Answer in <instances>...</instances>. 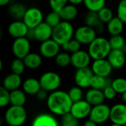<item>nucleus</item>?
<instances>
[{"mask_svg": "<svg viewBox=\"0 0 126 126\" xmlns=\"http://www.w3.org/2000/svg\"><path fill=\"white\" fill-rule=\"evenodd\" d=\"M10 0H0V5L1 6H6L10 3Z\"/></svg>", "mask_w": 126, "mask_h": 126, "instance_id": "nucleus-48", "label": "nucleus"}, {"mask_svg": "<svg viewBox=\"0 0 126 126\" xmlns=\"http://www.w3.org/2000/svg\"><path fill=\"white\" fill-rule=\"evenodd\" d=\"M111 86L117 94H123L126 92V78H117L111 81Z\"/></svg>", "mask_w": 126, "mask_h": 126, "instance_id": "nucleus-33", "label": "nucleus"}, {"mask_svg": "<svg viewBox=\"0 0 126 126\" xmlns=\"http://www.w3.org/2000/svg\"><path fill=\"white\" fill-rule=\"evenodd\" d=\"M85 24L94 28L95 30H103V22L100 20L97 12L89 11L84 18Z\"/></svg>", "mask_w": 126, "mask_h": 126, "instance_id": "nucleus-25", "label": "nucleus"}, {"mask_svg": "<svg viewBox=\"0 0 126 126\" xmlns=\"http://www.w3.org/2000/svg\"><path fill=\"white\" fill-rule=\"evenodd\" d=\"M122 100H123V103H125L126 104V92L122 94Z\"/></svg>", "mask_w": 126, "mask_h": 126, "instance_id": "nucleus-49", "label": "nucleus"}, {"mask_svg": "<svg viewBox=\"0 0 126 126\" xmlns=\"http://www.w3.org/2000/svg\"><path fill=\"white\" fill-rule=\"evenodd\" d=\"M30 42L27 37L15 38L12 44V52L16 58L24 59L30 52Z\"/></svg>", "mask_w": 126, "mask_h": 126, "instance_id": "nucleus-8", "label": "nucleus"}, {"mask_svg": "<svg viewBox=\"0 0 126 126\" xmlns=\"http://www.w3.org/2000/svg\"><path fill=\"white\" fill-rule=\"evenodd\" d=\"M111 108L105 103L93 106L89 116V119L92 120L97 125L103 124L110 119Z\"/></svg>", "mask_w": 126, "mask_h": 126, "instance_id": "nucleus-6", "label": "nucleus"}, {"mask_svg": "<svg viewBox=\"0 0 126 126\" xmlns=\"http://www.w3.org/2000/svg\"><path fill=\"white\" fill-rule=\"evenodd\" d=\"M27 9L25 6L19 2L13 4L9 7V15L10 17L14 18L15 20H21L23 19V17L25 14Z\"/></svg>", "mask_w": 126, "mask_h": 126, "instance_id": "nucleus-27", "label": "nucleus"}, {"mask_svg": "<svg viewBox=\"0 0 126 126\" xmlns=\"http://www.w3.org/2000/svg\"><path fill=\"white\" fill-rule=\"evenodd\" d=\"M48 92L47 90L44 89H41L38 93L36 94V97L39 100H47L49 94H48Z\"/></svg>", "mask_w": 126, "mask_h": 126, "instance_id": "nucleus-44", "label": "nucleus"}, {"mask_svg": "<svg viewBox=\"0 0 126 126\" xmlns=\"http://www.w3.org/2000/svg\"><path fill=\"white\" fill-rule=\"evenodd\" d=\"M58 125L55 118L47 114L38 115L32 122L33 126H57Z\"/></svg>", "mask_w": 126, "mask_h": 126, "instance_id": "nucleus-26", "label": "nucleus"}, {"mask_svg": "<svg viewBox=\"0 0 126 126\" xmlns=\"http://www.w3.org/2000/svg\"><path fill=\"white\" fill-rule=\"evenodd\" d=\"M74 35V27L70 21L62 20L56 27L53 28L52 38L62 46L63 44L71 40Z\"/></svg>", "mask_w": 126, "mask_h": 126, "instance_id": "nucleus-3", "label": "nucleus"}, {"mask_svg": "<svg viewBox=\"0 0 126 126\" xmlns=\"http://www.w3.org/2000/svg\"><path fill=\"white\" fill-rule=\"evenodd\" d=\"M21 78L20 75L16 73H10L7 75L2 81V86L7 89L8 91L11 92L15 89H17L21 85Z\"/></svg>", "mask_w": 126, "mask_h": 126, "instance_id": "nucleus-19", "label": "nucleus"}, {"mask_svg": "<svg viewBox=\"0 0 126 126\" xmlns=\"http://www.w3.org/2000/svg\"><path fill=\"white\" fill-rule=\"evenodd\" d=\"M103 94H104V96L106 97V100H114L117 95V92L114 89V88L111 86V84L106 86L103 90Z\"/></svg>", "mask_w": 126, "mask_h": 126, "instance_id": "nucleus-43", "label": "nucleus"}, {"mask_svg": "<svg viewBox=\"0 0 126 126\" xmlns=\"http://www.w3.org/2000/svg\"><path fill=\"white\" fill-rule=\"evenodd\" d=\"M22 20L29 28H35L43 22L44 15L39 8L32 7L27 9Z\"/></svg>", "mask_w": 126, "mask_h": 126, "instance_id": "nucleus-11", "label": "nucleus"}, {"mask_svg": "<svg viewBox=\"0 0 126 126\" xmlns=\"http://www.w3.org/2000/svg\"><path fill=\"white\" fill-rule=\"evenodd\" d=\"M111 47L109 40L104 37H97L89 44L88 52L93 60L107 58Z\"/></svg>", "mask_w": 126, "mask_h": 126, "instance_id": "nucleus-2", "label": "nucleus"}, {"mask_svg": "<svg viewBox=\"0 0 126 126\" xmlns=\"http://www.w3.org/2000/svg\"><path fill=\"white\" fill-rule=\"evenodd\" d=\"M109 43L111 47V49H122L123 50L126 44V39L123 35H111L109 39Z\"/></svg>", "mask_w": 126, "mask_h": 126, "instance_id": "nucleus-31", "label": "nucleus"}, {"mask_svg": "<svg viewBox=\"0 0 126 126\" xmlns=\"http://www.w3.org/2000/svg\"><path fill=\"white\" fill-rule=\"evenodd\" d=\"M62 20L71 21L74 20L78 14V10L75 4L72 3L67 4L62 10L59 12Z\"/></svg>", "mask_w": 126, "mask_h": 126, "instance_id": "nucleus-24", "label": "nucleus"}, {"mask_svg": "<svg viewBox=\"0 0 126 126\" xmlns=\"http://www.w3.org/2000/svg\"><path fill=\"white\" fill-rule=\"evenodd\" d=\"M61 123L63 126H77L79 124V120L73 116L69 111L61 116Z\"/></svg>", "mask_w": 126, "mask_h": 126, "instance_id": "nucleus-38", "label": "nucleus"}, {"mask_svg": "<svg viewBox=\"0 0 126 126\" xmlns=\"http://www.w3.org/2000/svg\"><path fill=\"white\" fill-rule=\"evenodd\" d=\"M92 106L86 100H81L72 103L70 112L78 120H83L90 114Z\"/></svg>", "mask_w": 126, "mask_h": 126, "instance_id": "nucleus-13", "label": "nucleus"}, {"mask_svg": "<svg viewBox=\"0 0 126 126\" xmlns=\"http://www.w3.org/2000/svg\"><path fill=\"white\" fill-rule=\"evenodd\" d=\"M94 75L92 68H89V66L77 69L74 76L75 83L82 89H87L90 87L91 80Z\"/></svg>", "mask_w": 126, "mask_h": 126, "instance_id": "nucleus-10", "label": "nucleus"}, {"mask_svg": "<svg viewBox=\"0 0 126 126\" xmlns=\"http://www.w3.org/2000/svg\"><path fill=\"white\" fill-rule=\"evenodd\" d=\"M53 28L46 21H43L34 28L35 40L39 42H43L49 38H52Z\"/></svg>", "mask_w": 126, "mask_h": 126, "instance_id": "nucleus-17", "label": "nucleus"}, {"mask_svg": "<svg viewBox=\"0 0 126 126\" xmlns=\"http://www.w3.org/2000/svg\"><path fill=\"white\" fill-rule=\"evenodd\" d=\"M85 100H86L92 106L104 103L106 97L102 90L91 88L85 94Z\"/></svg>", "mask_w": 126, "mask_h": 126, "instance_id": "nucleus-20", "label": "nucleus"}, {"mask_svg": "<svg viewBox=\"0 0 126 126\" xmlns=\"http://www.w3.org/2000/svg\"><path fill=\"white\" fill-rule=\"evenodd\" d=\"M124 52H125V53H126V46H125V48H124Z\"/></svg>", "mask_w": 126, "mask_h": 126, "instance_id": "nucleus-50", "label": "nucleus"}, {"mask_svg": "<svg viewBox=\"0 0 126 126\" xmlns=\"http://www.w3.org/2000/svg\"><path fill=\"white\" fill-rule=\"evenodd\" d=\"M69 2V0H49V7L52 10L60 12Z\"/></svg>", "mask_w": 126, "mask_h": 126, "instance_id": "nucleus-41", "label": "nucleus"}, {"mask_svg": "<svg viewBox=\"0 0 126 126\" xmlns=\"http://www.w3.org/2000/svg\"><path fill=\"white\" fill-rule=\"evenodd\" d=\"M10 103V92L1 86L0 88V106H7Z\"/></svg>", "mask_w": 126, "mask_h": 126, "instance_id": "nucleus-40", "label": "nucleus"}, {"mask_svg": "<svg viewBox=\"0 0 126 126\" xmlns=\"http://www.w3.org/2000/svg\"><path fill=\"white\" fill-rule=\"evenodd\" d=\"M98 16L100 18V20L103 24H107L109 21H110L114 18V13L113 11L107 7H103L101 10H100L97 12Z\"/></svg>", "mask_w": 126, "mask_h": 126, "instance_id": "nucleus-37", "label": "nucleus"}, {"mask_svg": "<svg viewBox=\"0 0 126 126\" xmlns=\"http://www.w3.org/2000/svg\"><path fill=\"white\" fill-rule=\"evenodd\" d=\"M26 37L29 38L30 40L31 39H35V34H34V28H29L28 32L27 33Z\"/></svg>", "mask_w": 126, "mask_h": 126, "instance_id": "nucleus-45", "label": "nucleus"}, {"mask_svg": "<svg viewBox=\"0 0 126 126\" xmlns=\"http://www.w3.org/2000/svg\"><path fill=\"white\" fill-rule=\"evenodd\" d=\"M91 58L89 52L78 50L71 55V64L77 69L89 66L91 63Z\"/></svg>", "mask_w": 126, "mask_h": 126, "instance_id": "nucleus-15", "label": "nucleus"}, {"mask_svg": "<svg viewBox=\"0 0 126 126\" xmlns=\"http://www.w3.org/2000/svg\"><path fill=\"white\" fill-rule=\"evenodd\" d=\"M84 126H97V124H96L94 122H93L92 120L89 119L88 120H86V121L85 122V123H84Z\"/></svg>", "mask_w": 126, "mask_h": 126, "instance_id": "nucleus-46", "label": "nucleus"}, {"mask_svg": "<svg viewBox=\"0 0 126 126\" xmlns=\"http://www.w3.org/2000/svg\"><path fill=\"white\" fill-rule=\"evenodd\" d=\"M27 114L24 106L11 105L4 113V119L10 126H21L25 123Z\"/></svg>", "mask_w": 126, "mask_h": 126, "instance_id": "nucleus-4", "label": "nucleus"}, {"mask_svg": "<svg viewBox=\"0 0 126 126\" xmlns=\"http://www.w3.org/2000/svg\"><path fill=\"white\" fill-rule=\"evenodd\" d=\"M74 36L81 44L89 45L97 38V31L94 28L85 24L77 28Z\"/></svg>", "mask_w": 126, "mask_h": 126, "instance_id": "nucleus-7", "label": "nucleus"}, {"mask_svg": "<svg viewBox=\"0 0 126 126\" xmlns=\"http://www.w3.org/2000/svg\"><path fill=\"white\" fill-rule=\"evenodd\" d=\"M84 0H69V2L73 4H75V5H78V4H81L82 2H83Z\"/></svg>", "mask_w": 126, "mask_h": 126, "instance_id": "nucleus-47", "label": "nucleus"}, {"mask_svg": "<svg viewBox=\"0 0 126 126\" xmlns=\"http://www.w3.org/2000/svg\"><path fill=\"white\" fill-rule=\"evenodd\" d=\"M81 44L75 38H72L71 40H69V41L66 42L65 44H63L61 47L62 48L68 52H71V53H74L78 50L80 49L81 48Z\"/></svg>", "mask_w": 126, "mask_h": 126, "instance_id": "nucleus-35", "label": "nucleus"}, {"mask_svg": "<svg viewBox=\"0 0 126 126\" xmlns=\"http://www.w3.org/2000/svg\"><path fill=\"white\" fill-rule=\"evenodd\" d=\"M28 30L29 27L27 26L23 20H15L9 24L7 32L10 36L17 38L26 37Z\"/></svg>", "mask_w": 126, "mask_h": 126, "instance_id": "nucleus-16", "label": "nucleus"}, {"mask_svg": "<svg viewBox=\"0 0 126 126\" xmlns=\"http://www.w3.org/2000/svg\"><path fill=\"white\" fill-rule=\"evenodd\" d=\"M109 120L113 126H126V104L125 103L115 104L111 108Z\"/></svg>", "mask_w": 126, "mask_h": 126, "instance_id": "nucleus-9", "label": "nucleus"}, {"mask_svg": "<svg viewBox=\"0 0 126 126\" xmlns=\"http://www.w3.org/2000/svg\"><path fill=\"white\" fill-rule=\"evenodd\" d=\"M41 89L49 92L57 90L61 84V78L60 75L55 72H44L39 79Z\"/></svg>", "mask_w": 126, "mask_h": 126, "instance_id": "nucleus-5", "label": "nucleus"}, {"mask_svg": "<svg viewBox=\"0 0 126 126\" xmlns=\"http://www.w3.org/2000/svg\"><path fill=\"white\" fill-rule=\"evenodd\" d=\"M22 88L26 94L30 95H36L38 92L41 89V86L39 80L34 78H28L23 82Z\"/></svg>", "mask_w": 126, "mask_h": 126, "instance_id": "nucleus-21", "label": "nucleus"}, {"mask_svg": "<svg viewBox=\"0 0 126 126\" xmlns=\"http://www.w3.org/2000/svg\"><path fill=\"white\" fill-rule=\"evenodd\" d=\"M61 21H62V18L61 17V15H60L59 12L52 10L50 13H49L47 14V16L45 18L44 21H46L48 24H49L52 28H54Z\"/></svg>", "mask_w": 126, "mask_h": 126, "instance_id": "nucleus-34", "label": "nucleus"}, {"mask_svg": "<svg viewBox=\"0 0 126 126\" xmlns=\"http://www.w3.org/2000/svg\"><path fill=\"white\" fill-rule=\"evenodd\" d=\"M125 23L117 16L107 23V31L111 35H120L124 30Z\"/></svg>", "mask_w": 126, "mask_h": 126, "instance_id": "nucleus-23", "label": "nucleus"}, {"mask_svg": "<svg viewBox=\"0 0 126 126\" xmlns=\"http://www.w3.org/2000/svg\"><path fill=\"white\" fill-rule=\"evenodd\" d=\"M106 0H84L83 4L89 11L98 12L106 6Z\"/></svg>", "mask_w": 126, "mask_h": 126, "instance_id": "nucleus-30", "label": "nucleus"}, {"mask_svg": "<svg viewBox=\"0 0 126 126\" xmlns=\"http://www.w3.org/2000/svg\"><path fill=\"white\" fill-rule=\"evenodd\" d=\"M91 68L94 75L106 78H108L111 75L114 69L107 58L94 60Z\"/></svg>", "mask_w": 126, "mask_h": 126, "instance_id": "nucleus-14", "label": "nucleus"}, {"mask_svg": "<svg viewBox=\"0 0 126 126\" xmlns=\"http://www.w3.org/2000/svg\"><path fill=\"white\" fill-rule=\"evenodd\" d=\"M57 66L60 67H66L71 63V55L68 52H59L55 58Z\"/></svg>", "mask_w": 126, "mask_h": 126, "instance_id": "nucleus-32", "label": "nucleus"}, {"mask_svg": "<svg viewBox=\"0 0 126 126\" xmlns=\"http://www.w3.org/2000/svg\"><path fill=\"white\" fill-rule=\"evenodd\" d=\"M117 16L126 24V0H120L118 3Z\"/></svg>", "mask_w": 126, "mask_h": 126, "instance_id": "nucleus-42", "label": "nucleus"}, {"mask_svg": "<svg viewBox=\"0 0 126 126\" xmlns=\"http://www.w3.org/2000/svg\"><path fill=\"white\" fill-rule=\"evenodd\" d=\"M107 59L114 69H118L125 66L126 62V55L124 50L111 49L107 57Z\"/></svg>", "mask_w": 126, "mask_h": 126, "instance_id": "nucleus-18", "label": "nucleus"}, {"mask_svg": "<svg viewBox=\"0 0 126 126\" xmlns=\"http://www.w3.org/2000/svg\"><path fill=\"white\" fill-rule=\"evenodd\" d=\"M26 68L29 69H38L42 64V55L35 52H30L23 59Z\"/></svg>", "mask_w": 126, "mask_h": 126, "instance_id": "nucleus-22", "label": "nucleus"}, {"mask_svg": "<svg viewBox=\"0 0 126 126\" xmlns=\"http://www.w3.org/2000/svg\"><path fill=\"white\" fill-rule=\"evenodd\" d=\"M27 100L26 93L18 89L10 92V104L13 106H24Z\"/></svg>", "mask_w": 126, "mask_h": 126, "instance_id": "nucleus-28", "label": "nucleus"}, {"mask_svg": "<svg viewBox=\"0 0 126 126\" xmlns=\"http://www.w3.org/2000/svg\"><path fill=\"white\" fill-rule=\"evenodd\" d=\"M72 100L68 94L62 90H55L52 92L47 99V106L51 113L55 115L62 116L70 111Z\"/></svg>", "mask_w": 126, "mask_h": 126, "instance_id": "nucleus-1", "label": "nucleus"}, {"mask_svg": "<svg viewBox=\"0 0 126 126\" xmlns=\"http://www.w3.org/2000/svg\"><path fill=\"white\" fill-rule=\"evenodd\" d=\"M111 84V82L110 83L108 78L97 75H94V76L92 77V80H91L90 87L103 91L106 86H108Z\"/></svg>", "mask_w": 126, "mask_h": 126, "instance_id": "nucleus-29", "label": "nucleus"}, {"mask_svg": "<svg viewBox=\"0 0 126 126\" xmlns=\"http://www.w3.org/2000/svg\"><path fill=\"white\" fill-rule=\"evenodd\" d=\"M26 66L24 63L23 59L16 58L10 64V69L12 72L18 74V75H21L24 70H25Z\"/></svg>", "mask_w": 126, "mask_h": 126, "instance_id": "nucleus-36", "label": "nucleus"}, {"mask_svg": "<svg viewBox=\"0 0 126 126\" xmlns=\"http://www.w3.org/2000/svg\"><path fill=\"white\" fill-rule=\"evenodd\" d=\"M68 94L73 103L81 100L83 97V92L82 88L78 86L71 88L68 92Z\"/></svg>", "mask_w": 126, "mask_h": 126, "instance_id": "nucleus-39", "label": "nucleus"}, {"mask_svg": "<svg viewBox=\"0 0 126 126\" xmlns=\"http://www.w3.org/2000/svg\"><path fill=\"white\" fill-rule=\"evenodd\" d=\"M61 45L53 38H49L41 42L39 47V52L42 57L46 58H53L60 52Z\"/></svg>", "mask_w": 126, "mask_h": 126, "instance_id": "nucleus-12", "label": "nucleus"}]
</instances>
